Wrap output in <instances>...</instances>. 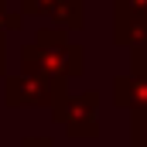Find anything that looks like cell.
<instances>
[{"label": "cell", "instance_id": "obj_1", "mask_svg": "<svg viewBox=\"0 0 147 147\" xmlns=\"http://www.w3.org/2000/svg\"><path fill=\"white\" fill-rule=\"evenodd\" d=\"M21 72L48 75L55 82L82 79V72H86V51H82V45L69 41L65 31L41 28L34 41L21 48Z\"/></svg>", "mask_w": 147, "mask_h": 147}, {"label": "cell", "instance_id": "obj_2", "mask_svg": "<svg viewBox=\"0 0 147 147\" xmlns=\"http://www.w3.org/2000/svg\"><path fill=\"white\" fill-rule=\"evenodd\" d=\"M65 96H69V86L55 82L48 75L17 72V75L3 79V103L7 106H45V110H55Z\"/></svg>", "mask_w": 147, "mask_h": 147}, {"label": "cell", "instance_id": "obj_3", "mask_svg": "<svg viewBox=\"0 0 147 147\" xmlns=\"http://www.w3.org/2000/svg\"><path fill=\"white\" fill-rule=\"evenodd\" d=\"M51 120L58 127L69 130V137H82V140H96L99 137V92L86 89L79 96H65L55 110Z\"/></svg>", "mask_w": 147, "mask_h": 147}, {"label": "cell", "instance_id": "obj_4", "mask_svg": "<svg viewBox=\"0 0 147 147\" xmlns=\"http://www.w3.org/2000/svg\"><path fill=\"white\" fill-rule=\"evenodd\" d=\"M113 106L134 113H147V51H130V72L113 79Z\"/></svg>", "mask_w": 147, "mask_h": 147}, {"label": "cell", "instance_id": "obj_5", "mask_svg": "<svg viewBox=\"0 0 147 147\" xmlns=\"http://www.w3.org/2000/svg\"><path fill=\"white\" fill-rule=\"evenodd\" d=\"M24 17H45L58 31H79L86 24V3L82 0H17Z\"/></svg>", "mask_w": 147, "mask_h": 147}, {"label": "cell", "instance_id": "obj_6", "mask_svg": "<svg viewBox=\"0 0 147 147\" xmlns=\"http://www.w3.org/2000/svg\"><path fill=\"white\" fill-rule=\"evenodd\" d=\"M24 28V14L17 7V0H0V31H21Z\"/></svg>", "mask_w": 147, "mask_h": 147}, {"label": "cell", "instance_id": "obj_7", "mask_svg": "<svg viewBox=\"0 0 147 147\" xmlns=\"http://www.w3.org/2000/svg\"><path fill=\"white\" fill-rule=\"evenodd\" d=\"M130 147H147V113L130 116Z\"/></svg>", "mask_w": 147, "mask_h": 147}, {"label": "cell", "instance_id": "obj_8", "mask_svg": "<svg viewBox=\"0 0 147 147\" xmlns=\"http://www.w3.org/2000/svg\"><path fill=\"white\" fill-rule=\"evenodd\" d=\"M21 147H55V144H51V137H24Z\"/></svg>", "mask_w": 147, "mask_h": 147}, {"label": "cell", "instance_id": "obj_9", "mask_svg": "<svg viewBox=\"0 0 147 147\" xmlns=\"http://www.w3.org/2000/svg\"><path fill=\"white\" fill-rule=\"evenodd\" d=\"M3 69H7V34L0 31V79H3Z\"/></svg>", "mask_w": 147, "mask_h": 147}]
</instances>
